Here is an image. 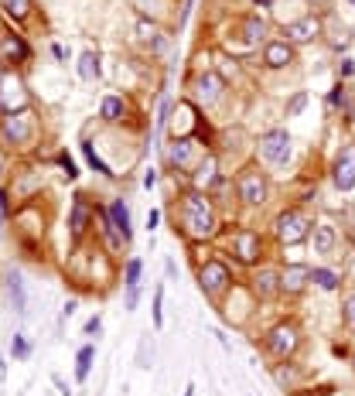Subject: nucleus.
Returning <instances> with one entry per match:
<instances>
[{
	"instance_id": "c756f323",
	"label": "nucleus",
	"mask_w": 355,
	"mask_h": 396,
	"mask_svg": "<svg viewBox=\"0 0 355 396\" xmlns=\"http://www.w3.org/2000/svg\"><path fill=\"white\" fill-rule=\"evenodd\" d=\"M82 154H86V161H89V164H93L96 171H103V175H113V171H110V168H106V164H103V161L96 158V151H93V144H82Z\"/></svg>"
},
{
	"instance_id": "7c9ffc66",
	"label": "nucleus",
	"mask_w": 355,
	"mask_h": 396,
	"mask_svg": "<svg viewBox=\"0 0 355 396\" xmlns=\"http://www.w3.org/2000/svg\"><path fill=\"white\" fill-rule=\"evenodd\" d=\"M304 103H308V96H304V93H297V96L287 103V117H297V113L304 110Z\"/></svg>"
},
{
	"instance_id": "c85d7f7f",
	"label": "nucleus",
	"mask_w": 355,
	"mask_h": 396,
	"mask_svg": "<svg viewBox=\"0 0 355 396\" xmlns=\"http://www.w3.org/2000/svg\"><path fill=\"white\" fill-rule=\"evenodd\" d=\"M4 52H11V55H18V59H31L28 45H24L21 38H4Z\"/></svg>"
},
{
	"instance_id": "7ed1b4c3",
	"label": "nucleus",
	"mask_w": 355,
	"mask_h": 396,
	"mask_svg": "<svg viewBox=\"0 0 355 396\" xmlns=\"http://www.w3.org/2000/svg\"><path fill=\"white\" fill-rule=\"evenodd\" d=\"M297 345H301V332H297V325H291V321L277 325L274 332L267 335V349H270L277 359H291L297 352Z\"/></svg>"
},
{
	"instance_id": "423d86ee",
	"label": "nucleus",
	"mask_w": 355,
	"mask_h": 396,
	"mask_svg": "<svg viewBox=\"0 0 355 396\" xmlns=\"http://www.w3.org/2000/svg\"><path fill=\"white\" fill-rule=\"evenodd\" d=\"M239 198L246 202V205H263L267 195H270V188H267V178L260 175L257 168H250V171H243L239 175Z\"/></svg>"
},
{
	"instance_id": "ea45409f",
	"label": "nucleus",
	"mask_w": 355,
	"mask_h": 396,
	"mask_svg": "<svg viewBox=\"0 0 355 396\" xmlns=\"http://www.w3.org/2000/svg\"><path fill=\"white\" fill-rule=\"evenodd\" d=\"M349 76H352V59L342 62V79H349Z\"/></svg>"
},
{
	"instance_id": "72a5a7b5",
	"label": "nucleus",
	"mask_w": 355,
	"mask_h": 396,
	"mask_svg": "<svg viewBox=\"0 0 355 396\" xmlns=\"http://www.w3.org/2000/svg\"><path fill=\"white\" fill-rule=\"evenodd\" d=\"M137 31H140V35H144L147 41L158 38V28H154V24H147V21H137Z\"/></svg>"
},
{
	"instance_id": "9b49d317",
	"label": "nucleus",
	"mask_w": 355,
	"mask_h": 396,
	"mask_svg": "<svg viewBox=\"0 0 355 396\" xmlns=\"http://www.w3.org/2000/svg\"><path fill=\"white\" fill-rule=\"evenodd\" d=\"M260 250H263V243H260V236L253 229H239L236 236H233V253H236V260H243V263H257Z\"/></svg>"
},
{
	"instance_id": "a878e982",
	"label": "nucleus",
	"mask_w": 355,
	"mask_h": 396,
	"mask_svg": "<svg viewBox=\"0 0 355 396\" xmlns=\"http://www.w3.org/2000/svg\"><path fill=\"white\" fill-rule=\"evenodd\" d=\"M0 7L7 11V18L11 21H21L28 11H31V0H0Z\"/></svg>"
},
{
	"instance_id": "a211bd4d",
	"label": "nucleus",
	"mask_w": 355,
	"mask_h": 396,
	"mask_svg": "<svg viewBox=\"0 0 355 396\" xmlns=\"http://www.w3.org/2000/svg\"><path fill=\"white\" fill-rule=\"evenodd\" d=\"M239 41H243V45H260V41H263V35H267V21L263 18H257V14H253V18H243L239 21Z\"/></svg>"
},
{
	"instance_id": "e433bc0d",
	"label": "nucleus",
	"mask_w": 355,
	"mask_h": 396,
	"mask_svg": "<svg viewBox=\"0 0 355 396\" xmlns=\"http://www.w3.org/2000/svg\"><path fill=\"white\" fill-rule=\"evenodd\" d=\"M99 328H103V318H89V321H86V335H99Z\"/></svg>"
},
{
	"instance_id": "a18cd8bd",
	"label": "nucleus",
	"mask_w": 355,
	"mask_h": 396,
	"mask_svg": "<svg viewBox=\"0 0 355 396\" xmlns=\"http://www.w3.org/2000/svg\"><path fill=\"white\" fill-rule=\"evenodd\" d=\"M352 4H355V0H352Z\"/></svg>"
},
{
	"instance_id": "4c0bfd02",
	"label": "nucleus",
	"mask_w": 355,
	"mask_h": 396,
	"mask_svg": "<svg viewBox=\"0 0 355 396\" xmlns=\"http://www.w3.org/2000/svg\"><path fill=\"white\" fill-rule=\"evenodd\" d=\"M62 168H65V175H69V178H76V175H79V171H76V164L65 158V154H62Z\"/></svg>"
},
{
	"instance_id": "37998d69",
	"label": "nucleus",
	"mask_w": 355,
	"mask_h": 396,
	"mask_svg": "<svg viewBox=\"0 0 355 396\" xmlns=\"http://www.w3.org/2000/svg\"><path fill=\"white\" fill-rule=\"evenodd\" d=\"M308 4H311V7H325V0H308Z\"/></svg>"
},
{
	"instance_id": "dca6fc26",
	"label": "nucleus",
	"mask_w": 355,
	"mask_h": 396,
	"mask_svg": "<svg viewBox=\"0 0 355 396\" xmlns=\"http://www.w3.org/2000/svg\"><path fill=\"white\" fill-rule=\"evenodd\" d=\"M195 96H198V103L212 106V103L222 96V79H219L216 72H202L195 79Z\"/></svg>"
},
{
	"instance_id": "9d476101",
	"label": "nucleus",
	"mask_w": 355,
	"mask_h": 396,
	"mask_svg": "<svg viewBox=\"0 0 355 396\" xmlns=\"http://www.w3.org/2000/svg\"><path fill=\"white\" fill-rule=\"evenodd\" d=\"M335 185L342 192L355 188V144H345L335 158Z\"/></svg>"
},
{
	"instance_id": "412c9836",
	"label": "nucleus",
	"mask_w": 355,
	"mask_h": 396,
	"mask_svg": "<svg viewBox=\"0 0 355 396\" xmlns=\"http://www.w3.org/2000/svg\"><path fill=\"white\" fill-rule=\"evenodd\" d=\"M7 294H11V301H14V311H21L24 315V284H21L18 274H7Z\"/></svg>"
},
{
	"instance_id": "c9c22d12",
	"label": "nucleus",
	"mask_w": 355,
	"mask_h": 396,
	"mask_svg": "<svg viewBox=\"0 0 355 396\" xmlns=\"http://www.w3.org/2000/svg\"><path fill=\"white\" fill-rule=\"evenodd\" d=\"M345 321L355 328V294H349L345 297Z\"/></svg>"
},
{
	"instance_id": "c03bdc74",
	"label": "nucleus",
	"mask_w": 355,
	"mask_h": 396,
	"mask_svg": "<svg viewBox=\"0 0 355 396\" xmlns=\"http://www.w3.org/2000/svg\"><path fill=\"white\" fill-rule=\"evenodd\" d=\"M185 396H195V386H188V390H185Z\"/></svg>"
},
{
	"instance_id": "bb28decb",
	"label": "nucleus",
	"mask_w": 355,
	"mask_h": 396,
	"mask_svg": "<svg viewBox=\"0 0 355 396\" xmlns=\"http://www.w3.org/2000/svg\"><path fill=\"white\" fill-rule=\"evenodd\" d=\"M311 284H318L321 291H335V287H338V277L332 274V270L318 267V270H311Z\"/></svg>"
},
{
	"instance_id": "2f4dec72",
	"label": "nucleus",
	"mask_w": 355,
	"mask_h": 396,
	"mask_svg": "<svg viewBox=\"0 0 355 396\" xmlns=\"http://www.w3.org/2000/svg\"><path fill=\"white\" fill-rule=\"evenodd\" d=\"M161 304H164V291H158V294H154V328H161V325H164V311H161Z\"/></svg>"
},
{
	"instance_id": "a19ab883",
	"label": "nucleus",
	"mask_w": 355,
	"mask_h": 396,
	"mask_svg": "<svg viewBox=\"0 0 355 396\" xmlns=\"http://www.w3.org/2000/svg\"><path fill=\"white\" fill-rule=\"evenodd\" d=\"M158 212H147V229H158Z\"/></svg>"
},
{
	"instance_id": "f257e3e1",
	"label": "nucleus",
	"mask_w": 355,
	"mask_h": 396,
	"mask_svg": "<svg viewBox=\"0 0 355 396\" xmlns=\"http://www.w3.org/2000/svg\"><path fill=\"white\" fill-rule=\"evenodd\" d=\"M181 226L192 239H212L219 229L216 222V209L212 202L202 195V192H192V195L181 198Z\"/></svg>"
},
{
	"instance_id": "f8f14e48",
	"label": "nucleus",
	"mask_w": 355,
	"mask_h": 396,
	"mask_svg": "<svg viewBox=\"0 0 355 396\" xmlns=\"http://www.w3.org/2000/svg\"><path fill=\"white\" fill-rule=\"evenodd\" d=\"M308 284H311V270L301 267V263H291V267L280 274V291H284V294H301Z\"/></svg>"
},
{
	"instance_id": "cd10ccee",
	"label": "nucleus",
	"mask_w": 355,
	"mask_h": 396,
	"mask_svg": "<svg viewBox=\"0 0 355 396\" xmlns=\"http://www.w3.org/2000/svg\"><path fill=\"white\" fill-rule=\"evenodd\" d=\"M140 270H144V263H140L137 257L127 260V280H123V284H127V287H140Z\"/></svg>"
},
{
	"instance_id": "aec40b11",
	"label": "nucleus",
	"mask_w": 355,
	"mask_h": 396,
	"mask_svg": "<svg viewBox=\"0 0 355 396\" xmlns=\"http://www.w3.org/2000/svg\"><path fill=\"white\" fill-rule=\"evenodd\" d=\"M253 291L260 294V301L277 297V291H280V274L277 270H260L257 277H253Z\"/></svg>"
},
{
	"instance_id": "1a4fd4ad",
	"label": "nucleus",
	"mask_w": 355,
	"mask_h": 396,
	"mask_svg": "<svg viewBox=\"0 0 355 396\" xmlns=\"http://www.w3.org/2000/svg\"><path fill=\"white\" fill-rule=\"evenodd\" d=\"M318 35H321V21L311 18V14L284 24V41H287V45H308V41H315Z\"/></svg>"
},
{
	"instance_id": "473e14b6",
	"label": "nucleus",
	"mask_w": 355,
	"mask_h": 396,
	"mask_svg": "<svg viewBox=\"0 0 355 396\" xmlns=\"http://www.w3.org/2000/svg\"><path fill=\"white\" fill-rule=\"evenodd\" d=\"M28 352H31L28 338H24V335H14V356H18V359H28Z\"/></svg>"
},
{
	"instance_id": "4468645a",
	"label": "nucleus",
	"mask_w": 355,
	"mask_h": 396,
	"mask_svg": "<svg viewBox=\"0 0 355 396\" xmlns=\"http://www.w3.org/2000/svg\"><path fill=\"white\" fill-rule=\"evenodd\" d=\"M263 62L270 65V69H284V65H291L294 62V45H287V41H267L263 45Z\"/></svg>"
},
{
	"instance_id": "f704fd0d",
	"label": "nucleus",
	"mask_w": 355,
	"mask_h": 396,
	"mask_svg": "<svg viewBox=\"0 0 355 396\" xmlns=\"http://www.w3.org/2000/svg\"><path fill=\"white\" fill-rule=\"evenodd\" d=\"M171 117V103L168 99H161V113H158V130H164V123Z\"/></svg>"
},
{
	"instance_id": "58836bf2",
	"label": "nucleus",
	"mask_w": 355,
	"mask_h": 396,
	"mask_svg": "<svg viewBox=\"0 0 355 396\" xmlns=\"http://www.w3.org/2000/svg\"><path fill=\"white\" fill-rule=\"evenodd\" d=\"M154 181H158V171H154V168H147V175H144V185H147V188H151V185H154Z\"/></svg>"
},
{
	"instance_id": "ddd939ff",
	"label": "nucleus",
	"mask_w": 355,
	"mask_h": 396,
	"mask_svg": "<svg viewBox=\"0 0 355 396\" xmlns=\"http://www.w3.org/2000/svg\"><path fill=\"white\" fill-rule=\"evenodd\" d=\"M168 161L175 164L178 171H188L195 164V140L192 137H178L171 147H168Z\"/></svg>"
},
{
	"instance_id": "79ce46f5",
	"label": "nucleus",
	"mask_w": 355,
	"mask_h": 396,
	"mask_svg": "<svg viewBox=\"0 0 355 396\" xmlns=\"http://www.w3.org/2000/svg\"><path fill=\"white\" fill-rule=\"evenodd\" d=\"M4 205H7V202H4V192H0V222H4Z\"/></svg>"
},
{
	"instance_id": "5701e85b",
	"label": "nucleus",
	"mask_w": 355,
	"mask_h": 396,
	"mask_svg": "<svg viewBox=\"0 0 355 396\" xmlns=\"http://www.w3.org/2000/svg\"><path fill=\"white\" fill-rule=\"evenodd\" d=\"M93 356H96V349H93V345H82L79 349V359H76V362H79V366H76V379H79V383H86V376H89V369H93Z\"/></svg>"
},
{
	"instance_id": "6ab92c4d",
	"label": "nucleus",
	"mask_w": 355,
	"mask_h": 396,
	"mask_svg": "<svg viewBox=\"0 0 355 396\" xmlns=\"http://www.w3.org/2000/svg\"><path fill=\"white\" fill-rule=\"evenodd\" d=\"M311 243H315V253H321V257H328V253L335 250V243H338L335 226H328V222H318V226H315V233H311Z\"/></svg>"
},
{
	"instance_id": "f03ea898",
	"label": "nucleus",
	"mask_w": 355,
	"mask_h": 396,
	"mask_svg": "<svg viewBox=\"0 0 355 396\" xmlns=\"http://www.w3.org/2000/svg\"><path fill=\"white\" fill-rule=\"evenodd\" d=\"M291 134L287 130H267L260 137V161L270 164V168H284L291 161Z\"/></svg>"
},
{
	"instance_id": "20e7f679",
	"label": "nucleus",
	"mask_w": 355,
	"mask_h": 396,
	"mask_svg": "<svg viewBox=\"0 0 355 396\" xmlns=\"http://www.w3.org/2000/svg\"><path fill=\"white\" fill-rule=\"evenodd\" d=\"M31 134H35V127H31V113H7V117L0 120V137H4V144H18V147H24L28 140H31Z\"/></svg>"
},
{
	"instance_id": "6e6552de",
	"label": "nucleus",
	"mask_w": 355,
	"mask_h": 396,
	"mask_svg": "<svg viewBox=\"0 0 355 396\" xmlns=\"http://www.w3.org/2000/svg\"><path fill=\"white\" fill-rule=\"evenodd\" d=\"M308 229H311V222L301 216V212H284V216H277V239L280 243H301V239L308 236Z\"/></svg>"
},
{
	"instance_id": "0eeeda50",
	"label": "nucleus",
	"mask_w": 355,
	"mask_h": 396,
	"mask_svg": "<svg viewBox=\"0 0 355 396\" xmlns=\"http://www.w3.org/2000/svg\"><path fill=\"white\" fill-rule=\"evenodd\" d=\"M28 106V93H24V82L18 76H4L0 79V110L4 113H21Z\"/></svg>"
},
{
	"instance_id": "39448f33",
	"label": "nucleus",
	"mask_w": 355,
	"mask_h": 396,
	"mask_svg": "<svg viewBox=\"0 0 355 396\" xmlns=\"http://www.w3.org/2000/svg\"><path fill=\"white\" fill-rule=\"evenodd\" d=\"M198 287L205 291V297H219L226 287H229V270H226V263H219V260H209L202 270H198Z\"/></svg>"
},
{
	"instance_id": "f3484780",
	"label": "nucleus",
	"mask_w": 355,
	"mask_h": 396,
	"mask_svg": "<svg viewBox=\"0 0 355 396\" xmlns=\"http://www.w3.org/2000/svg\"><path fill=\"white\" fill-rule=\"evenodd\" d=\"M110 219H113L117 233L123 236V243H130L134 226H130V209H127V202H123V198H113V202H110Z\"/></svg>"
},
{
	"instance_id": "4be33fe9",
	"label": "nucleus",
	"mask_w": 355,
	"mask_h": 396,
	"mask_svg": "<svg viewBox=\"0 0 355 396\" xmlns=\"http://www.w3.org/2000/svg\"><path fill=\"white\" fill-rule=\"evenodd\" d=\"M79 76H82L86 82L99 79V59H96V52H82V59H79Z\"/></svg>"
},
{
	"instance_id": "b1692460",
	"label": "nucleus",
	"mask_w": 355,
	"mask_h": 396,
	"mask_svg": "<svg viewBox=\"0 0 355 396\" xmlns=\"http://www.w3.org/2000/svg\"><path fill=\"white\" fill-rule=\"evenodd\" d=\"M123 113H127V106H123V99H117V96H106L103 99V120H123Z\"/></svg>"
},
{
	"instance_id": "2eb2a0df",
	"label": "nucleus",
	"mask_w": 355,
	"mask_h": 396,
	"mask_svg": "<svg viewBox=\"0 0 355 396\" xmlns=\"http://www.w3.org/2000/svg\"><path fill=\"white\" fill-rule=\"evenodd\" d=\"M219 164H216V158L212 154H205V158L198 161V168L192 171V185H195V192H209L212 185L219 181V171H216Z\"/></svg>"
},
{
	"instance_id": "393cba45",
	"label": "nucleus",
	"mask_w": 355,
	"mask_h": 396,
	"mask_svg": "<svg viewBox=\"0 0 355 396\" xmlns=\"http://www.w3.org/2000/svg\"><path fill=\"white\" fill-rule=\"evenodd\" d=\"M86 219H89V209H86V202H76V205H72V236H76V239L86 233Z\"/></svg>"
}]
</instances>
